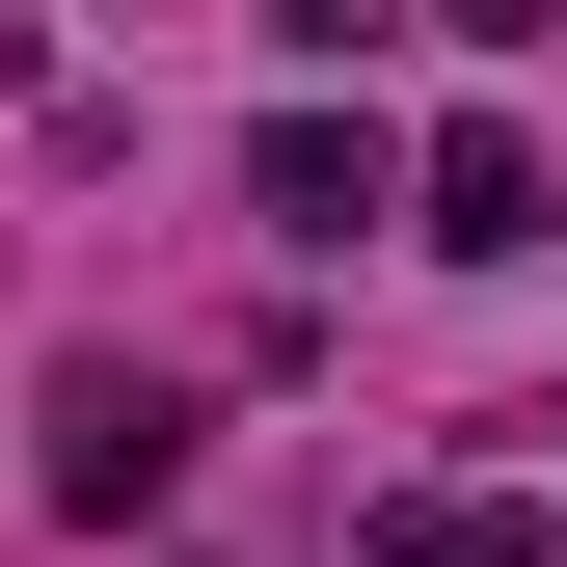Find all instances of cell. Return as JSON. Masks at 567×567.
Wrapping results in <instances>:
<instances>
[{"instance_id": "1", "label": "cell", "mask_w": 567, "mask_h": 567, "mask_svg": "<svg viewBox=\"0 0 567 567\" xmlns=\"http://www.w3.org/2000/svg\"><path fill=\"white\" fill-rule=\"evenodd\" d=\"M163 460H189L163 379H82V405H54V514H163Z\"/></svg>"}, {"instance_id": "2", "label": "cell", "mask_w": 567, "mask_h": 567, "mask_svg": "<svg viewBox=\"0 0 567 567\" xmlns=\"http://www.w3.org/2000/svg\"><path fill=\"white\" fill-rule=\"evenodd\" d=\"M244 189H270V244H351V217H379V135H324V109H270V163H244Z\"/></svg>"}, {"instance_id": "3", "label": "cell", "mask_w": 567, "mask_h": 567, "mask_svg": "<svg viewBox=\"0 0 567 567\" xmlns=\"http://www.w3.org/2000/svg\"><path fill=\"white\" fill-rule=\"evenodd\" d=\"M433 244H540V135H514V109L433 135Z\"/></svg>"}, {"instance_id": "4", "label": "cell", "mask_w": 567, "mask_h": 567, "mask_svg": "<svg viewBox=\"0 0 567 567\" xmlns=\"http://www.w3.org/2000/svg\"><path fill=\"white\" fill-rule=\"evenodd\" d=\"M405 567H567L540 514H486V486H460V514H405Z\"/></svg>"}]
</instances>
